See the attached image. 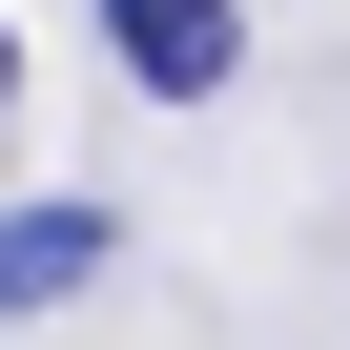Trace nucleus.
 <instances>
[{"instance_id": "f03ea898", "label": "nucleus", "mask_w": 350, "mask_h": 350, "mask_svg": "<svg viewBox=\"0 0 350 350\" xmlns=\"http://www.w3.org/2000/svg\"><path fill=\"white\" fill-rule=\"evenodd\" d=\"M103 42H124V83H144V103H206V83L247 62L227 0H103Z\"/></svg>"}, {"instance_id": "f257e3e1", "label": "nucleus", "mask_w": 350, "mask_h": 350, "mask_svg": "<svg viewBox=\"0 0 350 350\" xmlns=\"http://www.w3.org/2000/svg\"><path fill=\"white\" fill-rule=\"evenodd\" d=\"M103 268H124V206H83V186L62 206H0V309H83Z\"/></svg>"}, {"instance_id": "7ed1b4c3", "label": "nucleus", "mask_w": 350, "mask_h": 350, "mask_svg": "<svg viewBox=\"0 0 350 350\" xmlns=\"http://www.w3.org/2000/svg\"><path fill=\"white\" fill-rule=\"evenodd\" d=\"M0 103H21V42H0Z\"/></svg>"}]
</instances>
